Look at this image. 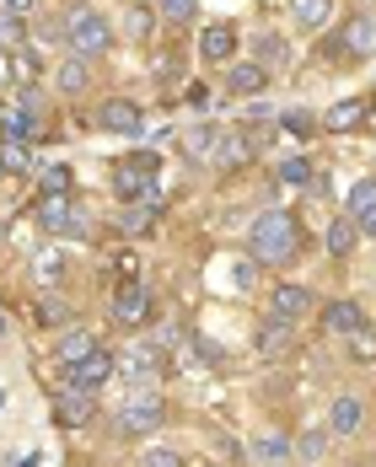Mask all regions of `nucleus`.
Masks as SVG:
<instances>
[{
    "mask_svg": "<svg viewBox=\"0 0 376 467\" xmlns=\"http://www.w3.org/2000/svg\"><path fill=\"white\" fill-rule=\"evenodd\" d=\"M92 350H103L92 328H64V339L54 344V354H60V365H64V371H70V365H81V360H86Z\"/></svg>",
    "mask_w": 376,
    "mask_h": 467,
    "instance_id": "obj_14",
    "label": "nucleus"
},
{
    "mask_svg": "<svg viewBox=\"0 0 376 467\" xmlns=\"http://www.w3.org/2000/svg\"><path fill=\"white\" fill-rule=\"evenodd\" d=\"M199 55L204 59H232L237 55V27H232V22H210V27L199 33Z\"/></svg>",
    "mask_w": 376,
    "mask_h": 467,
    "instance_id": "obj_13",
    "label": "nucleus"
},
{
    "mask_svg": "<svg viewBox=\"0 0 376 467\" xmlns=\"http://www.w3.org/2000/svg\"><path fill=\"white\" fill-rule=\"evenodd\" d=\"M97 124H103L108 134H134V129L145 124V114H140V103H129V97H108L103 114H97Z\"/></svg>",
    "mask_w": 376,
    "mask_h": 467,
    "instance_id": "obj_10",
    "label": "nucleus"
},
{
    "mask_svg": "<svg viewBox=\"0 0 376 467\" xmlns=\"http://www.w3.org/2000/svg\"><path fill=\"white\" fill-rule=\"evenodd\" d=\"M285 129H291V134H312L317 118L312 114H285Z\"/></svg>",
    "mask_w": 376,
    "mask_h": 467,
    "instance_id": "obj_39",
    "label": "nucleus"
},
{
    "mask_svg": "<svg viewBox=\"0 0 376 467\" xmlns=\"http://www.w3.org/2000/svg\"><path fill=\"white\" fill-rule=\"evenodd\" d=\"M86 81H92V75H86V59H64V70H60V92L64 97H81Z\"/></svg>",
    "mask_w": 376,
    "mask_h": 467,
    "instance_id": "obj_25",
    "label": "nucleus"
},
{
    "mask_svg": "<svg viewBox=\"0 0 376 467\" xmlns=\"http://www.w3.org/2000/svg\"><path fill=\"white\" fill-rule=\"evenodd\" d=\"M248 162H252V145L237 129H226V134H221V151H215V167H221V173H237V167H248Z\"/></svg>",
    "mask_w": 376,
    "mask_h": 467,
    "instance_id": "obj_17",
    "label": "nucleus"
},
{
    "mask_svg": "<svg viewBox=\"0 0 376 467\" xmlns=\"http://www.w3.org/2000/svg\"><path fill=\"white\" fill-rule=\"evenodd\" d=\"M280 177H285V183H296V188H302V183H307V177H312V162H302V156H291V162H285V167H280Z\"/></svg>",
    "mask_w": 376,
    "mask_h": 467,
    "instance_id": "obj_36",
    "label": "nucleus"
},
{
    "mask_svg": "<svg viewBox=\"0 0 376 467\" xmlns=\"http://www.w3.org/2000/svg\"><path fill=\"white\" fill-rule=\"evenodd\" d=\"M0 86H11V49H0Z\"/></svg>",
    "mask_w": 376,
    "mask_h": 467,
    "instance_id": "obj_41",
    "label": "nucleus"
},
{
    "mask_svg": "<svg viewBox=\"0 0 376 467\" xmlns=\"http://www.w3.org/2000/svg\"><path fill=\"white\" fill-rule=\"evenodd\" d=\"M156 11H162V22H173V27H183V22H193V11H199V0H162Z\"/></svg>",
    "mask_w": 376,
    "mask_h": 467,
    "instance_id": "obj_29",
    "label": "nucleus"
},
{
    "mask_svg": "<svg viewBox=\"0 0 376 467\" xmlns=\"http://www.w3.org/2000/svg\"><path fill=\"white\" fill-rule=\"evenodd\" d=\"M361 424H366V403H361L355 392L333 398V409H328V435H355Z\"/></svg>",
    "mask_w": 376,
    "mask_h": 467,
    "instance_id": "obj_12",
    "label": "nucleus"
},
{
    "mask_svg": "<svg viewBox=\"0 0 376 467\" xmlns=\"http://www.w3.org/2000/svg\"><path fill=\"white\" fill-rule=\"evenodd\" d=\"M38 323L60 328V323H70V306H64L60 295H44V301H38Z\"/></svg>",
    "mask_w": 376,
    "mask_h": 467,
    "instance_id": "obj_32",
    "label": "nucleus"
},
{
    "mask_svg": "<svg viewBox=\"0 0 376 467\" xmlns=\"http://www.w3.org/2000/svg\"><path fill=\"white\" fill-rule=\"evenodd\" d=\"M16 44H27V33H22V16H16L11 5H0V49H16Z\"/></svg>",
    "mask_w": 376,
    "mask_h": 467,
    "instance_id": "obj_27",
    "label": "nucleus"
},
{
    "mask_svg": "<svg viewBox=\"0 0 376 467\" xmlns=\"http://www.w3.org/2000/svg\"><path fill=\"white\" fill-rule=\"evenodd\" d=\"M162 419H167V409H162V398H151V392H140V398H129L124 409L114 413V430L119 435H151V430H162Z\"/></svg>",
    "mask_w": 376,
    "mask_h": 467,
    "instance_id": "obj_4",
    "label": "nucleus"
},
{
    "mask_svg": "<svg viewBox=\"0 0 376 467\" xmlns=\"http://www.w3.org/2000/svg\"><path fill=\"white\" fill-rule=\"evenodd\" d=\"M361 118H366V103H355V97H350V103H339V108H328V114H322V129H333V134H350Z\"/></svg>",
    "mask_w": 376,
    "mask_h": 467,
    "instance_id": "obj_20",
    "label": "nucleus"
},
{
    "mask_svg": "<svg viewBox=\"0 0 376 467\" xmlns=\"http://www.w3.org/2000/svg\"><path fill=\"white\" fill-rule=\"evenodd\" d=\"M312 306H317V295L307 291V285H280V291H274V317H291V323H296V317H307Z\"/></svg>",
    "mask_w": 376,
    "mask_h": 467,
    "instance_id": "obj_15",
    "label": "nucleus"
},
{
    "mask_svg": "<svg viewBox=\"0 0 376 467\" xmlns=\"http://www.w3.org/2000/svg\"><path fill=\"white\" fill-rule=\"evenodd\" d=\"M252 350L263 354V360H285V354H296V323H291V317H269V323L258 328Z\"/></svg>",
    "mask_w": 376,
    "mask_h": 467,
    "instance_id": "obj_7",
    "label": "nucleus"
},
{
    "mask_svg": "<svg viewBox=\"0 0 376 467\" xmlns=\"http://www.w3.org/2000/svg\"><path fill=\"white\" fill-rule=\"evenodd\" d=\"M0 177H5V162H0Z\"/></svg>",
    "mask_w": 376,
    "mask_h": 467,
    "instance_id": "obj_43",
    "label": "nucleus"
},
{
    "mask_svg": "<svg viewBox=\"0 0 376 467\" xmlns=\"http://www.w3.org/2000/svg\"><path fill=\"white\" fill-rule=\"evenodd\" d=\"M350 354L371 365V360H376V328H355V333H350Z\"/></svg>",
    "mask_w": 376,
    "mask_h": 467,
    "instance_id": "obj_33",
    "label": "nucleus"
},
{
    "mask_svg": "<svg viewBox=\"0 0 376 467\" xmlns=\"http://www.w3.org/2000/svg\"><path fill=\"white\" fill-rule=\"evenodd\" d=\"M64 376H70V387H81V392H97V387L114 376V354H108V350H92L81 365H70Z\"/></svg>",
    "mask_w": 376,
    "mask_h": 467,
    "instance_id": "obj_9",
    "label": "nucleus"
},
{
    "mask_svg": "<svg viewBox=\"0 0 376 467\" xmlns=\"http://www.w3.org/2000/svg\"><path fill=\"white\" fill-rule=\"evenodd\" d=\"M16 108H22V114L33 118L38 129H49V103H44V92H38V86H27V92L16 97Z\"/></svg>",
    "mask_w": 376,
    "mask_h": 467,
    "instance_id": "obj_26",
    "label": "nucleus"
},
{
    "mask_svg": "<svg viewBox=\"0 0 376 467\" xmlns=\"http://www.w3.org/2000/svg\"><path fill=\"white\" fill-rule=\"evenodd\" d=\"M355 236H361V226H355V221H350V210H344V215L328 226V253H333V258H344V253L355 247Z\"/></svg>",
    "mask_w": 376,
    "mask_h": 467,
    "instance_id": "obj_23",
    "label": "nucleus"
},
{
    "mask_svg": "<svg viewBox=\"0 0 376 467\" xmlns=\"http://www.w3.org/2000/svg\"><path fill=\"white\" fill-rule=\"evenodd\" d=\"M248 247H252V263H269V269L291 263V258L302 253V226H296V215H291V210H263L248 226Z\"/></svg>",
    "mask_w": 376,
    "mask_h": 467,
    "instance_id": "obj_1",
    "label": "nucleus"
},
{
    "mask_svg": "<svg viewBox=\"0 0 376 467\" xmlns=\"http://www.w3.org/2000/svg\"><path fill=\"white\" fill-rule=\"evenodd\" d=\"M33 140H11V134H0V162H5V173H27L33 167V151H27Z\"/></svg>",
    "mask_w": 376,
    "mask_h": 467,
    "instance_id": "obj_22",
    "label": "nucleus"
},
{
    "mask_svg": "<svg viewBox=\"0 0 376 467\" xmlns=\"http://www.w3.org/2000/svg\"><path fill=\"white\" fill-rule=\"evenodd\" d=\"M151 312H156V306H151V291H145L140 280H124L119 295H114V323H119V328H145Z\"/></svg>",
    "mask_w": 376,
    "mask_h": 467,
    "instance_id": "obj_6",
    "label": "nucleus"
},
{
    "mask_svg": "<svg viewBox=\"0 0 376 467\" xmlns=\"http://www.w3.org/2000/svg\"><path fill=\"white\" fill-rule=\"evenodd\" d=\"M221 134H226V129H215V124H199V129H188V151H193V156H204V162H215V151H221Z\"/></svg>",
    "mask_w": 376,
    "mask_h": 467,
    "instance_id": "obj_21",
    "label": "nucleus"
},
{
    "mask_svg": "<svg viewBox=\"0 0 376 467\" xmlns=\"http://www.w3.org/2000/svg\"><path fill=\"white\" fill-rule=\"evenodd\" d=\"M322 452H328V435H322V430H307V435L296 441V457H302V462H322Z\"/></svg>",
    "mask_w": 376,
    "mask_h": 467,
    "instance_id": "obj_30",
    "label": "nucleus"
},
{
    "mask_svg": "<svg viewBox=\"0 0 376 467\" xmlns=\"http://www.w3.org/2000/svg\"><path fill=\"white\" fill-rule=\"evenodd\" d=\"M263 59H269V65H280V59H285L280 38H258V65H263Z\"/></svg>",
    "mask_w": 376,
    "mask_h": 467,
    "instance_id": "obj_38",
    "label": "nucleus"
},
{
    "mask_svg": "<svg viewBox=\"0 0 376 467\" xmlns=\"http://www.w3.org/2000/svg\"><path fill=\"white\" fill-rule=\"evenodd\" d=\"M344 210H350V221L366 236H376V177H361V183L350 188V204H344Z\"/></svg>",
    "mask_w": 376,
    "mask_h": 467,
    "instance_id": "obj_11",
    "label": "nucleus"
},
{
    "mask_svg": "<svg viewBox=\"0 0 376 467\" xmlns=\"http://www.w3.org/2000/svg\"><path fill=\"white\" fill-rule=\"evenodd\" d=\"M64 44H70L75 59H92V55H103V49L114 44V33H108V22H103L92 5H75V11L64 16Z\"/></svg>",
    "mask_w": 376,
    "mask_h": 467,
    "instance_id": "obj_2",
    "label": "nucleus"
},
{
    "mask_svg": "<svg viewBox=\"0 0 376 467\" xmlns=\"http://www.w3.org/2000/svg\"><path fill=\"white\" fill-rule=\"evenodd\" d=\"M70 188V167H49L44 173V194H64Z\"/></svg>",
    "mask_w": 376,
    "mask_h": 467,
    "instance_id": "obj_37",
    "label": "nucleus"
},
{
    "mask_svg": "<svg viewBox=\"0 0 376 467\" xmlns=\"http://www.w3.org/2000/svg\"><path fill=\"white\" fill-rule=\"evenodd\" d=\"M140 467H188V462L178 457V452H167V446H156V452H145V457H140Z\"/></svg>",
    "mask_w": 376,
    "mask_h": 467,
    "instance_id": "obj_35",
    "label": "nucleus"
},
{
    "mask_svg": "<svg viewBox=\"0 0 376 467\" xmlns=\"http://www.w3.org/2000/svg\"><path fill=\"white\" fill-rule=\"evenodd\" d=\"M291 16H296L302 27H322V16H328V0H291Z\"/></svg>",
    "mask_w": 376,
    "mask_h": 467,
    "instance_id": "obj_28",
    "label": "nucleus"
},
{
    "mask_svg": "<svg viewBox=\"0 0 376 467\" xmlns=\"http://www.w3.org/2000/svg\"><path fill=\"white\" fill-rule=\"evenodd\" d=\"M269 86V70L252 59V65H232V75H226V92L232 97H252V92H263Z\"/></svg>",
    "mask_w": 376,
    "mask_h": 467,
    "instance_id": "obj_16",
    "label": "nucleus"
},
{
    "mask_svg": "<svg viewBox=\"0 0 376 467\" xmlns=\"http://www.w3.org/2000/svg\"><path fill=\"white\" fill-rule=\"evenodd\" d=\"M124 33L134 38V44H145V38H151V11H145V5H129V16H124Z\"/></svg>",
    "mask_w": 376,
    "mask_h": 467,
    "instance_id": "obj_31",
    "label": "nucleus"
},
{
    "mask_svg": "<svg viewBox=\"0 0 376 467\" xmlns=\"http://www.w3.org/2000/svg\"><path fill=\"white\" fill-rule=\"evenodd\" d=\"M38 226L54 236H92V221H86V210L81 204H70L64 194H44V204H38Z\"/></svg>",
    "mask_w": 376,
    "mask_h": 467,
    "instance_id": "obj_3",
    "label": "nucleus"
},
{
    "mask_svg": "<svg viewBox=\"0 0 376 467\" xmlns=\"http://www.w3.org/2000/svg\"><path fill=\"white\" fill-rule=\"evenodd\" d=\"M151 177H156V156L140 151V156H129V162L114 167V194L119 199H140V194H151Z\"/></svg>",
    "mask_w": 376,
    "mask_h": 467,
    "instance_id": "obj_5",
    "label": "nucleus"
},
{
    "mask_svg": "<svg viewBox=\"0 0 376 467\" xmlns=\"http://www.w3.org/2000/svg\"><path fill=\"white\" fill-rule=\"evenodd\" d=\"M33 269H38V280H54V274H60V258H54V253H44Z\"/></svg>",
    "mask_w": 376,
    "mask_h": 467,
    "instance_id": "obj_40",
    "label": "nucleus"
},
{
    "mask_svg": "<svg viewBox=\"0 0 376 467\" xmlns=\"http://www.w3.org/2000/svg\"><path fill=\"white\" fill-rule=\"evenodd\" d=\"M0 328H5V323H0Z\"/></svg>",
    "mask_w": 376,
    "mask_h": 467,
    "instance_id": "obj_44",
    "label": "nucleus"
},
{
    "mask_svg": "<svg viewBox=\"0 0 376 467\" xmlns=\"http://www.w3.org/2000/svg\"><path fill=\"white\" fill-rule=\"evenodd\" d=\"M339 44H344L350 55H371L376 49V22L371 16H350V27L339 33Z\"/></svg>",
    "mask_w": 376,
    "mask_h": 467,
    "instance_id": "obj_18",
    "label": "nucleus"
},
{
    "mask_svg": "<svg viewBox=\"0 0 376 467\" xmlns=\"http://www.w3.org/2000/svg\"><path fill=\"white\" fill-rule=\"evenodd\" d=\"M151 210H156V204H129L124 215H119V226H124V232H145V226H151Z\"/></svg>",
    "mask_w": 376,
    "mask_h": 467,
    "instance_id": "obj_34",
    "label": "nucleus"
},
{
    "mask_svg": "<svg viewBox=\"0 0 376 467\" xmlns=\"http://www.w3.org/2000/svg\"><path fill=\"white\" fill-rule=\"evenodd\" d=\"M92 409H97V392H81V387H64L60 398H54V419H60L64 430H86Z\"/></svg>",
    "mask_w": 376,
    "mask_h": 467,
    "instance_id": "obj_8",
    "label": "nucleus"
},
{
    "mask_svg": "<svg viewBox=\"0 0 376 467\" xmlns=\"http://www.w3.org/2000/svg\"><path fill=\"white\" fill-rule=\"evenodd\" d=\"M5 5H11V11H16V16H22V11H33V5H38V0H5Z\"/></svg>",
    "mask_w": 376,
    "mask_h": 467,
    "instance_id": "obj_42",
    "label": "nucleus"
},
{
    "mask_svg": "<svg viewBox=\"0 0 376 467\" xmlns=\"http://www.w3.org/2000/svg\"><path fill=\"white\" fill-rule=\"evenodd\" d=\"M322 323L333 328V333H355V328H366V317H361V306L355 301H328V312H322Z\"/></svg>",
    "mask_w": 376,
    "mask_h": 467,
    "instance_id": "obj_19",
    "label": "nucleus"
},
{
    "mask_svg": "<svg viewBox=\"0 0 376 467\" xmlns=\"http://www.w3.org/2000/svg\"><path fill=\"white\" fill-rule=\"evenodd\" d=\"M291 452H296V446H291L285 435H258V441H252V457H258V462H285Z\"/></svg>",
    "mask_w": 376,
    "mask_h": 467,
    "instance_id": "obj_24",
    "label": "nucleus"
}]
</instances>
